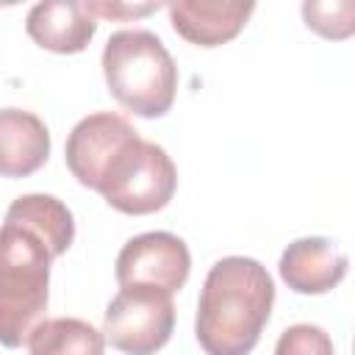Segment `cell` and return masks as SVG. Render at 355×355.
Returning <instances> with one entry per match:
<instances>
[{
    "label": "cell",
    "instance_id": "6da1fadb",
    "mask_svg": "<svg viewBox=\"0 0 355 355\" xmlns=\"http://www.w3.org/2000/svg\"><path fill=\"white\" fill-rule=\"evenodd\" d=\"M275 283L247 255L219 258L202 283L194 333L205 355H250L269 322Z\"/></svg>",
    "mask_w": 355,
    "mask_h": 355
},
{
    "label": "cell",
    "instance_id": "7a4b0ae2",
    "mask_svg": "<svg viewBox=\"0 0 355 355\" xmlns=\"http://www.w3.org/2000/svg\"><path fill=\"white\" fill-rule=\"evenodd\" d=\"M53 250L33 230L0 225V344L17 349L42 322L50 297Z\"/></svg>",
    "mask_w": 355,
    "mask_h": 355
},
{
    "label": "cell",
    "instance_id": "3957f363",
    "mask_svg": "<svg viewBox=\"0 0 355 355\" xmlns=\"http://www.w3.org/2000/svg\"><path fill=\"white\" fill-rule=\"evenodd\" d=\"M103 75L114 100L136 116H164L178 94V67L164 42L144 28H125L108 36Z\"/></svg>",
    "mask_w": 355,
    "mask_h": 355
},
{
    "label": "cell",
    "instance_id": "277c9868",
    "mask_svg": "<svg viewBox=\"0 0 355 355\" xmlns=\"http://www.w3.org/2000/svg\"><path fill=\"white\" fill-rule=\"evenodd\" d=\"M175 189L178 166L166 150L133 133L108 158L94 191H100L111 208L130 216H144L169 205Z\"/></svg>",
    "mask_w": 355,
    "mask_h": 355
},
{
    "label": "cell",
    "instance_id": "5b68a950",
    "mask_svg": "<svg viewBox=\"0 0 355 355\" xmlns=\"http://www.w3.org/2000/svg\"><path fill=\"white\" fill-rule=\"evenodd\" d=\"M175 330L172 294L128 286L119 288L103 313V338L128 355H155Z\"/></svg>",
    "mask_w": 355,
    "mask_h": 355
},
{
    "label": "cell",
    "instance_id": "8992f818",
    "mask_svg": "<svg viewBox=\"0 0 355 355\" xmlns=\"http://www.w3.org/2000/svg\"><path fill=\"white\" fill-rule=\"evenodd\" d=\"M114 266L119 288L144 286L164 294H175L189 280L191 252L180 236L166 230H150L128 239Z\"/></svg>",
    "mask_w": 355,
    "mask_h": 355
},
{
    "label": "cell",
    "instance_id": "52a82bcc",
    "mask_svg": "<svg viewBox=\"0 0 355 355\" xmlns=\"http://www.w3.org/2000/svg\"><path fill=\"white\" fill-rule=\"evenodd\" d=\"M133 133L139 130L114 111H97L83 116L67 136V147H64L67 169L80 186L97 189L103 166L116 153V147L128 141Z\"/></svg>",
    "mask_w": 355,
    "mask_h": 355
},
{
    "label": "cell",
    "instance_id": "ba28073f",
    "mask_svg": "<svg viewBox=\"0 0 355 355\" xmlns=\"http://www.w3.org/2000/svg\"><path fill=\"white\" fill-rule=\"evenodd\" d=\"M344 250L324 236H305L291 241L280 255V277L297 294H327L347 277Z\"/></svg>",
    "mask_w": 355,
    "mask_h": 355
},
{
    "label": "cell",
    "instance_id": "9c48e42d",
    "mask_svg": "<svg viewBox=\"0 0 355 355\" xmlns=\"http://www.w3.org/2000/svg\"><path fill=\"white\" fill-rule=\"evenodd\" d=\"M175 33L197 47H219L241 33L255 3L236 0H178L166 6Z\"/></svg>",
    "mask_w": 355,
    "mask_h": 355
},
{
    "label": "cell",
    "instance_id": "30bf717a",
    "mask_svg": "<svg viewBox=\"0 0 355 355\" xmlns=\"http://www.w3.org/2000/svg\"><path fill=\"white\" fill-rule=\"evenodd\" d=\"M28 36L50 53H80L97 33V19L78 0H44L25 17Z\"/></svg>",
    "mask_w": 355,
    "mask_h": 355
},
{
    "label": "cell",
    "instance_id": "8fae6325",
    "mask_svg": "<svg viewBox=\"0 0 355 355\" xmlns=\"http://www.w3.org/2000/svg\"><path fill=\"white\" fill-rule=\"evenodd\" d=\"M50 158L47 125L22 108H0V178H28Z\"/></svg>",
    "mask_w": 355,
    "mask_h": 355
},
{
    "label": "cell",
    "instance_id": "7c38bea8",
    "mask_svg": "<svg viewBox=\"0 0 355 355\" xmlns=\"http://www.w3.org/2000/svg\"><path fill=\"white\" fill-rule=\"evenodd\" d=\"M8 222H17L28 230H33L39 239H44V244L53 250V255H64L72 241H75V219L72 211L53 194H22L17 197L8 211H6Z\"/></svg>",
    "mask_w": 355,
    "mask_h": 355
},
{
    "label": "cell",
    "instance_id": "4fadbf2b",
    "mask_svg": "<svg viewBox=\"0 0 355 355\" xmlns=\"http://www.w3.org/2000/svg\"><path fill=\"white\" fill-rule=\"evenodd\" d=\"M28 355H103V330L78 316H53L28 336Z\"/></svg>",
    "mask_w": 355,
    "mask_h": 355
},
{
    "label": "cell",
    "instance_id": "5bb4252c",
    "mask_svg": "<svg viewBox=\"0 0 355 355\" xmlns=\"http://www.w3.org/2000/svg\"><path fill=\"white\" fill-rule=\"evenodd\" d=\"M305 25L327 39H347L355 28V6L349 0L341 3H302Z\"/></svg>",
    "mask_w": 355,
    "mask_h": 355
},
{
    "label": "cell",
    "instance_id": "9a60e30c",
    "mask_svg": "<svg viewBox=\"0 0 355 355\" xmlns=\"http://www.w3.org/2000/svg\"><path fill=\"white\" fill-rule=\"evenodd\" d=\"M275 355H336L330 336L319 324H291L280 333Z\"/></svg>",
    "mask_w": 355,
    "mask_h": 355
},
{
    "label": "cell",
    "instance_id": "2e32d148",
    "mask_svg": "<svg viewBox=\"0 0 355 355\" xmlns=\"http://www.w3.org/2000/svg\"><path fill=\"white\" fill-rule=\"evenodd\" d=\"M83 8L94 19L128 22V19H139V17H147V14L158 11L161 3H139V6H130V3H83Z\"/></svg>",
    "mask_w": 355,
    "mask_h": 355
}]
</instances>
